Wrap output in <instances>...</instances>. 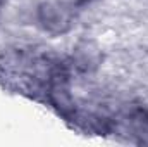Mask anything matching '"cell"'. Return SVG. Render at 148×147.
<instances>
[{
  "mask_svg": "<svg viewBox=\"0 0 148 147\" xmlns=\"http://www.w3.org/2000/svg\"><path fill=\"white\" fill-rule=\"evenodd\" d=\"M71 9L66 3H48L41 9V21L52 31H66L71 24Z\"/></svg>",
  "mask_w": 148,
  "mask_h": 147,
  "instance_id": "1",
  "label": "cell"
}]
</instances>
